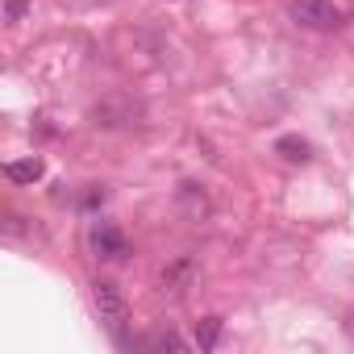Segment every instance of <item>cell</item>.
<instances>
[{"label": "cell", "instance_id": "obj_1", "mask_svg": "<svg viewBox=\"0 0 354 354\" xmlns=\"http://www.w3.org/2000/svg\"><path fill=\"white\" fill-rule=\"evenodd\" d=\"M92 304H96V313H100V321H104V329L113 333V342H117V346H129V337H125V321H129V304H125V296H121V288H117L113 279H96V283H92Z\"/></svg>", "mask_w": 354, "mask_h": 354}, {"label": "cell", "instance_id": "obj_2", "mask_svg": "<svg viewBox=\"0 0 354 354\" xmlns=\"http://www.w3.org/2000/svg\"><path fill=\"white\" fill-rule=\"evenodd\" d=\"M288 17L300 26V30H337L346 21V13L333 5V0H292L288 5Z\"/></svg>", "mask_w": 354, "mask_h": 354}, {"label": "cell", "instance_id": "obj_3", "mask_svg": "<svg viewBox=\"0 0 354 354\" xmlns=\"http://www.w3.org/2000/svg\"><path fill=\"white\" fill-rule=\"evenodd\" d=\"M88 246H92V254L104 259V263H121V259L129 254L125 234H121L117 225H109V221H96V225L88 230Z\"/></svg>", "mask_w": 354, "mask_h": 354}, {"label": "cell", "instance_id": "obj_4", "mask_svg": "<svg viewBox=\"0 0 354 354\" xmlns=\"http://www.w3.org/2000/svg\"><path fill=\"white\" fill-rule=\"evenodd\" d=\"M42 171H46V162L42 158H13L9 167H5V175H9V180L13 184H34V180H42Z\"/></svg>", "mask_w": 354, "mask_h": 354}, {"label": "cell", "instance_id": "obj_5", "mask_svg": "<svg viewBox=\"0 0 354 354\" xmlns=\"http://www.w3.org/2000/svg\"><path fill=\"white\" fill-rule=\"evenodd\" d=\"M221 342V317H205L201 325H196V346L201 350H213Z\"/></svg>", "mask_w": 354, "mask_h": 354}, {"label": "cell", "instance_id": "obj_6", "mask_svg": "<svg viewBox=\"0 0 354 354\" xmlns=\"http://www.w3.org/2000/svg\"><path fill=\"white\" fill-rule=\"evenodd\" d=\"M275 150H279L288 162H308V142H304V138H279Z\"/></svg>", "mask_w": 354, "mask_h": 354}, {"label": "cell", "instance_id": "obj_7", "mask_svg": "<svg viewBox=\"0 0 354 354\" xmlns=\"http://www.w3.org/2000/svg\"><path fill=\"white\" fill-rule=\"evenodd\" d=\"M188 275H192V263H188V259H180L171 271H162V292H184L180 283H184Z\"/></svg>", "mask_w": 354, "mask_h": 354}, {"label": "cell", "instance_id": "obj_8", "mask_svg": "<svg viewBox=\"0 0 354 354\" xmlns=\"http://www.w3.org/2000/svg\"><path fill=\"white\" fill-rule=\"evenodd\" d=\"M150 346H154V350H175V354H184V350H188V342H184L180 333H158Z\"/></svg>", "mask_w": 354, "mask_h": 354}, {"label": "cell", "instance_id": "obj_9", "mask_svg": "<svg viewBox=\"0 0 354 354\" xmlns=\"http://www.w3.org/2000/svg\"><path fill=\"white\" fill-rule=\"evenodd\" d=\"M30 9V0H5V21H21Z\"/></svg>", "mask_w": 354, "mask_h": 354}]
</instances>
